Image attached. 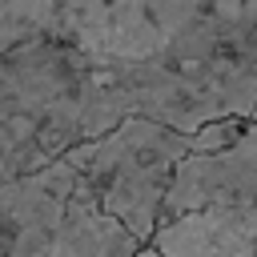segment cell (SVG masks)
I'll return each instance as SVG.
<instances>
[{
	"label": "cell",
	"instance_id": "obj_5",
	"mask_svg": "<svg viewBox=\"0 0 257 257\" xmlns=\"http://www.w3.org/2000/svg\"><path fill=\"white\" fill-rule=\"evenodd\" d=\"M145 249L149 245H141L116 217H108L100 201L88 193V185L80 181L60 221L52 257H141Z\"/></svg>",
	"mask_w": 257,
	"mask_h": 257
},
{
	"label": "cell",
	"instance_id": "obj_4",
	"mask_svg": "<svg viewBox=\"0 0 257 257\" xmlns=\"http://www.w3.org/2000/svg\"><path fill=\"white\" fill-rule=\"evenodd\" d=\"M149 249L161 257H257V120L177 169Z\"/></svg>",
	"mask_w": 257,
	"mask_h": 257
},
{
	"label": "cell",
	"instance_id": "obj_6",
	"mask_svg": "<svg viewBox=\"0 0 257 257\" xmlns=\"http://www.w3.org/2000/svg\"><path fill=\"white\" fill-rule=\"evenodd\" d=\"M141 257H161V253H157V249H145V253H141Z\"/></svg>",
	"mask_w": 257,
	"mask_h": 257
},
{
	"label": "cell",
	"instance_id": "obj_2",
	"mask_svg": "<svg viewBox=\"0 0 257 257\" xmlns=\"http://www.w3.org/2000/svg\"><path fill=\"white\" fill-rule=\"evenodd\" d=\"M112 133L100 108V72L60 40L0 52V189Z\"/></svg>",
	"mask_w": 257,
	"mask_h": 257
},
{
	"label": "cell",
	"instance_id": "obj_1",
	"mask_svg": "<svg viewBox=\"0 0 257 257\" xmlns=\"http://www.w3.org/2000/svg\"><path fill=\"white\" fill-rule=\"evenodd\" d=\"M52 40L100 68L112 128L257 120V0H52Z\"/></svg>",
	"mask_w": 257,
	"mask_h": 257
},
{
	"label": "cell",
	"instance_id": "obj_3",
	"mask_svg": "<svg viewBox=\"0 0 257 257\" xmlns=\"http://www.w3.org/2000/svg\"><path fill=\"white\" fill-rule=\"evenodd\" d=\"M241 124L249 120H221L201 133H181L149 116H128L112 133L68 149L64 161L76 169V177L108 217H116L141 245H153L177 169L201 149L229 145Z\"/></svg>",
	"mask_w": 257,
	"mask_h": 257
}]
</instances>
